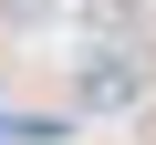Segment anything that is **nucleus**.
<instances>
[{"label":"nucleus","instance_id":"obj_1","mask_svg":"<svg viewBox=\"0 0 156 145\" xmlns=\"http://www.w3.org/2000/svg\"><path fill=\"white\" fill-rule=\"evenodd\" d=\"M135 93H146V52H94L83 104H135Z\"/></svg>","mask_w":156,"mask_h":145}]
</instances>
